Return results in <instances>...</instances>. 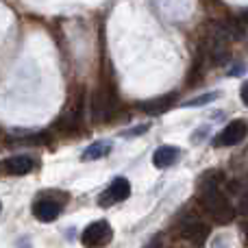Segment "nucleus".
I'll list each match as a JSON object with an SVG mask.
<instances>
[{
	"mask_svg": "<svg viewBox=\"0 0 248 248\" xmlns=\"http://www.w3.org/2000/svg\"><path fill=\"white\" fill-rule=\"evenodd\" d=\"M220 181H222L220 172H209L202 179V205L218 222H229V220L235 218V209L220 189Z\"/></svg>",
	"mask_w": 248,
	"mask_h": 248,
	"instance_id": "1",
	"label": "nucleus"
},
{
	"mask_svg": "<svg viewBox=\"0 0 248 248\" xmlns=\"http://www.w3.org/2000/svg\"><path fill=\"white\" fill-rule=\"evenodd\" d=\"M111 237H113L111 224H109L107 220H96L90 227H85V231H83V235H81V242L85 248H105L111 242Z\"/></svg>",
	"mask_w": 248,
	"mask_h": 248,
	"instance_id": "2",
	"label": "nucleus"
},
{
	"mask_svg": "<svg viewBox=\"0 0 248 248\" xmlns=\"http://www.w3.org/2000/svg\"><path fill=\"white\" fill-rule=\"evenodd\" d=\"M128 196H131V183L120 176V179H116L103 194H100L98 205L100 207H111V205H116V202L126 201Z\"/></svg>",
	"mask_w": 248,
	"mask_h": 248,
	"instance_id": "3",
	"label": "nucleus"
},
{
	"mask_svg": "<svg viewBox=\"0 0 248 248\" xmlns=\"http://www.w3.org/2000/svg\"><path fill=\"white\" fill-rule=\"evenodd\" d=\"M246 137V122L233 120L214 137V146H237Z\"/></svg>",
	"mask_w": 248,
	"mask_h": 248,
	"instance_id": "4",
	"label": "nucleus"
},
{
	"mask_svg": "<svg viewBox=\"0 0 248 248\" xmlns=\"http://www.w3.org/2000/svg\"><path fill=\"white\" fill-rule=\"evenodd\" d=\"M33 168H35V161L31 157H26V155H16V157H9L4 161H0V172L11 176H24Z\"/></svg>",
	"mask_w": 248,
	"mask_h": 248,
	"instance_id": "5",
	"label": "nucleus"
},
{
	"mask_svg": "<svg viewBox=\"0 0 248 248\" xmlns=\"http://www.w3.org/2000/svg\"><path fill=\"white\" fill-rule=\"evenodd\" d=\"M181 237L187 242H192L194 246H202L205 240L209 237V227L205 222H198V220H192V222H185L181 227Z\"/></svg>",
	"mask_w": 248,
	"mask_h": 248,
	"instance_id": "6",
	"label": "nucleus"
},
{
	"mask_svg": "<svg viewBox=\"0 0 248 248\" xmlns=\"http://www.w3.org/2000/svg\"><path fill=\"white\" fill-rule=\"evenodd\" d=\"M179 157H181V150L176 146H159L153 153V163H155V168L163 170V168L174 166L179 161Z\"/></svg>",
	"mask_w": 248,
	"mask_h": 248,
	"instance_id": "7",
	"label": "nucleus"
},
{
	"mask_svg": "<svg viewBox=\"0 0 248 248\" xmlns=\"http://www.w3.org/2000/svg\"><path fill=\"white\" fill-rule=\"evenodd\" d=\"M61 214V207L52 201H37L33 205V216L39 220V222H52L57 220Z\"/></svg>",
	"mask_w": 248,
	"mask_h": 248,
	"instance_id": "8",
	"label": "nucleus"
},
{
	"mask_svg": "<svg viewBox=\"0 0 248 248\" xmlns=\"http://www.w3.org/2000/svg\"><path fill=\"white\" fill-rule=\"evenodd\" d=\"M172 105H174V94H168V96H159V98H153V100H146V103H140L137 109L150 113V116H159V113L168 111Z\"/></svg>",
	"mask_w": 248,
	"mask_h": 248,
	"instance_id": "9",
	"label": "nucleus"
},
{
	"mask_svg": "<svg viewBox=\"0 0 248 248\" xmlns=\"http://www.w3.org/2000/svg\"><path fill=\"white\" fill-rule=\"evenodd\" d=\"M111 105H113V98L109 92L100 90L98 94H96L94 103H92V113H94L96 118H105L109 111H111Z\"/></svg>",
	"mask_w": 248,
	"mask_h": 248,
	"instance_id": "10",
	"label": "nucleus"
},
{
	"mask_svg": "<svg viewBox=\"0 0 248 248\" xmlns=\"http://www.w3.org/2000/svg\"><path fill=\"white\" fill-rule=\"evenodd\" d=\"M109 153H111V144H109V141H94V144H90L83 150L81 159L83 161H96V159L107 157Z\"/></svg>",
	"mask_w": 248,
	"mask_h": 248,
	"instance_id": "11",
	"label": "nucleus"
},
{
	"mask_svg": "<svg viewBox=\"0 0 248 248\" xmlns=\"http://www.w3.org/2000/svg\"><path fill=\"white\" fill-rule=\"evenodd\" d=\"M220 96V92H207V94L198 96V98H192V100H185V103H181L183 107H205V105H209L211 100H216Z\"/></svg>",
	"mask_w": 248,
	"mask_h": 248,
	"instance_id": "12",
	"label": "nucleus"
},
{
	"mask_svg": "<svg viewBox=\"0 0 248 248\" xmlns=\"http://www.w3.org/2000/svg\"><path fill=\"white\" fill-rule=\"evenodd\" d=\"M55 128H59L61 133H72V131H77L78 128V116L74 118V116H63V118H59V120L55 122Z\"/></svg>",
	"mask_w": 248,
	"mask_h": 248,
	"instance_id": "13",
	"label": "nucleus"
},
{
	"mask_svg": "<svg viewBox=\"0 0 248 248\" xmlns=\"http://www.w3.org/2000/svg\"><path fill=\"white\" fill-rule=\"evenodd\" d=\"M148 128H150V124H140V126H135V128H126L122 135H124V137H137L140 133H146Z\"/></svg>",
	"mask_w": 248,
	"mask_h": 248,
	"instance_id": "14",
	"label": "nucleus"
},
{
	"mask_svg": "<svg viewBox=\"0 0 248 248\" xmlns=\"http://www.w3.org/2000/svg\"><path fill=\"white\" fill-rule=\"evenodd\" d=\"M144 248H161V240H159V237H153Z\"/></svg>",
	"mask_w": 248,
	"mask_h": 248,
	"instance_id": "15",
	"label": "nucleus"
},
{
	"mask_svg": "<svg viewBox=\"0 0 248 248\" xmlns=\"http://www.w3.org/2000/svg\"><path fill=\"white\" fill-rule=\"evenodd\" d=\"M246 92H248L246 85H242V103H244V105H246Z\"/></svg>",
	"mask_w": 248,
	"mask_h": 248,
	"instance_id": "16",
	"label": "nucleus"
},
{
	"mask_svg": "<svg viewBox=\"0 0 248 248\" xmlns=\"http://www.w3.org/2000/svg\"><path fill=\"white\" fill-rule=\"evenodd\" d=\"M0 209H2V205H0Z\"/></svg>",
	"mask_w": 248,
	"mask_h": 248,
	"instance_id": "17",
	"label": "nucleus"
}]
</instances>
